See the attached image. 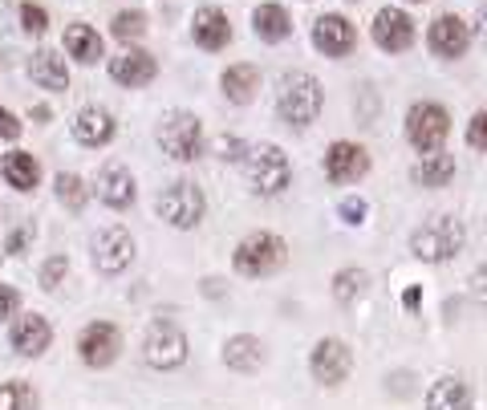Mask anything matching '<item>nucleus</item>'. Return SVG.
I'll return each instance as SVG.
<instances>
[{
  "mask_svg": "<svg viewBox=\"0 0 487 410\" xmlns=\"http://www.w3.org/2000/svg\"><path fill=\"white\" fill-rule=\"evenodd\" d=\"M77 353H82V362L90 370H106V366L118 362V353H122V334H118V325L110 321H90L82 334H77Z\"/></svg>",
  "mask_w": 487,
  "mask_h": 410,
  "instance_id": "obj_10",
  "label": "nucleus"
},
{
  "mask_svg": "<svg viewBox=\"0 0 487 410\" xmlns=\"http://www.w3.org/2000/svg\"><path fill=\"white\" fill-rule=\"evenodd\" d=\"M365 211H370V208H365L362 195H345L342 208H337V216H342L350 228H357V224H365Z\"/></svg>",
  "mask_w": 487,
  "mask_h": 410,
  "instance_id": "obj_35",
  "label": "nucleus"
},
{
  "mask_svg": "<svg viewBox=\"0 0 487 410\" xmlns=\"http://www.w3.org/2000/svg\"><path fill=\"white\" fill-rule=\"evenodd\" d=\"M134 195H138V187H134V175L126 171L122 162H106L102 171H98V200L106 208L126 211L134 203Z\"/></svg>",
  "mask_w": 487,
  "mask_h": 410,
  "instance_id": "obj_18",
  "label": "nucleus"
},
{
  "mask_svg": "<svg viewBox=\"0 0 487 410\" xmlns=\"http://www.w3.org/2000/svg\"><path fill=\"white\" fill-rule=\"evenodd\" d=\"M110 77H114L118 86H126V90H143V86H151L154 77H159V61H154V53H146V49L126 45L122 53L110 61Z\"/></svg>",
  "mask_w": 487,
  "mask_h": 410,
  "instance_id": "obj_15",
  "label": "nucleus"
},
{
  "mask_svg": "<svg viewBox=\"0 0 487 410\" xmlns=\"http://www.w3.org/2000/svg\"><path fill=\"white\" fill-rule=\"evenodd\" d=\"M419 301H422V288L419 285H411L406 293H402V305L411 309V313H419Z\"/></svg>",
  "mask_w": 487,
  "mask_h": 410,
  "instance_id": "obj_40",
  "label": "nucleus"
},
{
  "mask_svg": "<svg viewBox=\"0 0 487 410\" xmlns=\"http://www.w3.org/2000/svg\"><path fill=\"white\" fill-rule=\"evenodd\" d=\"M192 37H195V45L208 49V53H220V49H228L232 45V25H228V17H224V9H216V4H203V9H195Z\"/></svg>",
  "mask_w": 487,
  "mask_h": 410,
  "instance_id": "obj_17",
  "label": "nucleus"
},
{
  "mask_svg": "<svg viewBox=\"0 0 487 410\" xmlns=\"http://www.w3.org/2000/svg\"><path fill=\"white\" fill-rule=\"evenodd\" d=\"M187 334L175 321H154L143 337V362L151 370H179L187 362Z\"/></svg>",
  "mask_w": 487,
  "mask_h": 410,
  "instance_id": "obj_8",
  "label": "nucleus"
},
{
  "mask_svg": "<svg viewBox=\"0 0 487 410\" xmlns=\"http://www.w3.org/2000/svg\"><path fill=\"white\" fill-rule=\"evenodd\" d=\"M321 106H325V90H321V82H317L313 74H305V69H288V74H280V82H277L280 122L305 130V126H313L317 118H321Z\"/></svg>",
  "mask_w": 487,
  "mask_h": 410,
  "instance_id": "obj_1",
  "label": "nucleus"
},
{
  "mask_svg": "<svg viewBox=\"0 0 487 410\" xmlns=\"http://www.w3.org/2000/svg\"><path fill=\"white\" fill-rule=\"evenodd\" d=\"M285 260H288V244L280 236H272V232H252V236H244L236 244V252H232L236 272L248 280L272 277L277 268H285Z\"/></svg>",
  "mask_w": 487,
  "mask_h": 410,
  "instance_id": "obj_4",
  "label": "nucleus"
},
{
  "mask_svg": "<svg viewBox=\"0 0 487 410\" xmlns=\"http://www.w3.org/2000/svg\"><path fill=\"white\" fill-rule=\"evenodd\" d=\"M20 29L41 37V33L49 29V12L41 9V4H33V0H25V4H20Z\"/></svg>",
  "mask_w": 487,
  "mask_h": 410,
  "instance_id": "obj_33",
  "label": "nucleus"
},
{
  "mask_svg": "<svg viewBox=\"0 0 487 410\" xmlns=\"http://www.w3.org/2000/svg\"><path fill=\"white\" fill-rule=\"evenodd\" d=\"M365 285H370L365 268H342V272L334 277V301L337 305H354L357 296L365 293Z\"/></svg>",
  "mask_w": 487,
  "mask_h": 410,
  "instance_id": "obj_30",
  "label": "nucleus"
},
{
  "mask_svg": "<svg viewBox=\"0 0 487 410\" xmlns=\"http://www.w3.org/2000/svg\"><path fill=\"white\" fill-rule=\"evenodd\" d=\"M309 374H313L321 386H342L350 374H354V350L342 342V337H321L309 353Z\"/></svg>",
  "mask_w": 487,
  "mask_h": 410,
  "instance_id": "obj_9",
  "label": "nucleus"
},
{
  "mask_svg": "<svg viewBox=\"0 0 487 410\" xmlns=\"http://www.w3.org/2000/svg\"><path fill=\"white\" fill-rule=\"evenodd\" d=\"M17 305H20V293H17V288L0 285V321H9V317L17 313Z\"/></svg>",
  "mask_w": 487,
  "mask_h": 410,
  "instance_id": "obj_38",
  "label": "nucleus"
},
{
  "mask_svg": "<svg viewBox=\"0 0 487 410\" xmlns=\"http://www.w3.org/2000/svg\"><path fill=\"white\" fill-rule=\"evenodd\" d=\"M66 53L74 61H82V66H94V61H102V53H106V45H102V37H98V29H90V25H69L66 29Z\"/></svg>",
  "mask_w": 487,
  "mask_h": 410,
  "instance_id": "obj_26",
  "label": "nucleus"
},
{
  "mask_svg": "<svg viewBox=\"0 0 487 410\" xmlns=\"http://www.w3.org/2000/svg\"><path fill=\"white\" fill-rule=\"evenodd\" d=\"M66 272H69V260L66 256H49L45 264H41V288H49V293H53V288L66 280Z\"/></svg>",
  "mask_w": 487,
  "mask_h": 410,
  "instance_id": "obj_34",
  "label": "nucleus"
},
{
  "mask_svg": "<svg viewBox=\"0 0 487 410\" xmlns=\"http://www.w3.org/2000/svg\"><path fill=\"white\" fill-rule=\"evenodd\" d=\"M313 45L321 49L325 58H350L354 45H357V29L342 17V12H325V17H317V25H313Z\"/></svg>",
  "mask_w": 487,
  "mask_h": 410,
  "instance_id": "obj_16",
  "label": "nucleus"
},
{
  "mask_svg": "<svg viewBox=\"0 0 487 410\" xmlns=\"http://www.w3.org/2000/svg\"><path fill=\"white\" fill-rule=\"evenodd\" d=\"M220 86H224V98H228V102L248 106L252 98H256V90H260V69L252 66V61H236V66L224 69Z\"/></svg>",
  "mask_w": 487,
  "mask_h": 410,
  "instance_id": "obj_23",
  "label": "nucleus"
},
{
  "mask_svg": "<svg viewBox=\"0 0 487 410\" xmlns=\"http://www.w3.org/2000/svg\"><path fill=\"white\" fill-rule=\"evenodd\" d=\"M154 211H159L162 220L171 224L179 232H192L203 224V211H208V200H203L200 183L192 179H175L159 191V200H154Z\"/></svg>",
  "mask_w": 487,
  "mask_h": 410,
  "instance_id": "obj_5",
  "label": "nucleus"
},
{
  "mask_svg": "<svg viewBox=\"0 0 487 410\" xmlns=\"http://www.w3.org/2000/svg\"><path fill=\"white\" fill-rule=\"evenodd\" d=\"M110 29H114L118 41H126V45H130V41H138L146 33V17L138 9H126V12H118V17H114V25H110Z\"/></svg>",
  "mask_w": 487,
  "mask_h": 410,
  "instance_id": "obj_32",
  "label": "nucleus"
},
{
  "mask_svg": "<svg viewBox=\"0 0 487 410\" xmlns=\"http://www.w3.org/2000/svg\"><path fill=\"white\" fill-rule=\"evenodd\" d=\"M244 179L256 195H280L293 183V162L277 143H256L244 151Z\"/></svg>",
  "mask_w": 487,
  "mask_h": 410,
  "instance_id": "obj_3",
  "label": "nucleus"
},
{
  "mask_svg": "<svg viewBox=\"0 0 487 410\" xmlns=\"http://www.w3.org/2000/svg\"><path fill=\"white\" fill-rule=\"evenodd\" d=\"M0 171H4V179H9L12 191H33V187L41 183V162L33 159L29 151H12V154H4Z\"/></svg>",
  "mask_w": 487,
  "mask_h": 410,
  "instance_id": "obj_27",
  "label": "nucleus"
},
{
  "mask_svg": "<svg viewBox=\"0 0 487 410\" xmlns=\"http://www.w3.org/2000/svg\"><path fill=\"white\" fill-rule=\"evenodd\" d=\"M370 175V151L357 143H334L325 151V179L345 187V183H357Z\"/></svg>",
  "mask_w": 487,
  "mask_h": 410,
  "instance_id": "obj_13",
  "label": "nucleus"
},
{
  "mask_svg": "<svg viewBox=\"0 0 487 410\" xmlns=\"http://www.w3.org/2000/svg\"><path fill=\"white\" fill-rule=\"evenodd\" d=\"M467 146H475V151H487V110H479V114L471 118V126H467Z\"/></svg>",
  "mask_w": 487,
  "mask_h": 410,
  "instance_id": "obj_37",
  "label": "nucleus"
},
{
  "mask_svg": "<svg viewBox=\"0 0 487 410\" xmlns=\"http://www.w3.org/2000/svg\"><path fill=\"white\" fill-rule=\"evenodd\" d=\"M53 191H58V203H61V208H69V211H82V208H86V200H90L86 183L77 179V175H66V171L53 179Z\"/></svg>",
  "mask_w": 487,
  "mask_h": 410,
  "instance_id": "obj_31",
  "label": "nucleus"
},
{
  "mask_svg": "<svg viewBox=\"0 0 487 410\" xmlns=\"http://www.w3.org/2000/svg\"><path fill=\"white\" fill-rule=\"evenodd\" d=\"M467 293H471V301H475L479 309H487V264H479L475 272H471Z\"/></svg>",
  "mask_w": 487,
  "mask_h": 410,
  "instance_id": "obj_36",
  "label": "nucleus"
},
{
  "mask_svg": "<svg viewBox=\"0 0 487 410\" xmlns=\"http://www.w3.org/2000/svg\"><path fill=\"white\" fill-rule=\"evenodd\" d=\"M370 33H373V45L382 49V53H406V49L414 45V20L402 9H394V4L378 9Z\"/></svg>",
  "mask_w": 487,
  "mask_h": 410,
  "instance_id": "obj_14",
  "label": "nucleus"
},
{
  "mask_svg": "<svg viewBox=\"0 0 487 410\" xmlns=\"http://www.w3.org/2000/svg\"><path fill=\"white\" fill-rule=\"evenodd\" d=\"M427 410H475V394L459 374H443L439 382H430Z\"/></svg>",
  "mask_w": 487,
  "mask_h": 410,
  "instance_id": "obj_21",
  "label": "nucleus"
},
{
  "mask_svg": "<svg viewBox=\"0 0 487 410\" xmlns=\"http://www.w3.org/2000/svg\"><path fill=\"white\" fill-rule=\"evenodd\" d=\"M159 146L175 162H195L203 154V122L187 110H171L159 122Z\"/></svg>",
  "mask_w": 487,
  "mask_h": 410,
  "instance_id": "obj_6",
  "label": "nucleus"
},
{
  "mask_svg": "<svg viewBox=\"0 0 487 410\" xmlns=\"http://www.w3.org/2000/svg\"><path fill=\"white\" fill-rule=\"evenodd\" d=\"M0 138H20V122H17V114H9V110H0Z\"/></svg>",
  "mask_w": 487,
  "mask_h": 410,
  "instance_id": "obj_39",
  "label": "nucleus"
},
{
  "mask_svg": "<svg viewBox=\"0 0 487 410\" xmlns=\"http://www.w3.org/2000/svg\"><path fill=\"white\" fill-rule=\"evenodd\" d=\"M467 244V228L459 216H430L427 224H419L411 236V252L427 264H443V260H455Z\"/></svg>",
  "mask_w": 487,
  "mask_h": 410,
  "instance_id": "obj_2",
  "label": "nucleus"
},
{
  "mask_svg": "<svg viewBox=\"0 0 487 410\" xmlns=\"http://www.w3.org/2000/svg\"><path fill=\"white\" fill-rule=\"evenodd\" d=\"M29 77L37 82L41 90H69V69H66V58L53 53V49H37L29 61Z\"/></svg>",
  "mask_w": 487,
  "mask_h": 410,
  "instance_id": "obj_25",
  "label": "nucleus"
},
{
  "mask_svg": "<svg viewBox=\"0 0 487 410\" xmlns=\"http://www.w3.org/2000/svg\"><path fill=\"white\" fill-rule=\"evenodd\" d=\"M224 366L236 374H256L264 366V342L252 334H236L224 342Z\"/></svg>",
  "mask_w": 487,
  "mask_h": 410,
  "instance_id": "obj_22",
  "label": "nucleus"
},
{
  "mask_svg": "<svg viewBox=\"0 0 487 410\" xmlns=\"http://www.w3.org/2000/svg\"><path fill=\"white\" fill-rule=\"evenodd\" d=\"M114 114L102 110V106H86V110H77L74 114V138L82 146H106L114 138Z\"/></svg>",
  "mask_w": 487,
  "mask_h": 410,
  "instance_id": "obj_20",
  "label": "nucleus"
},
{
  "mask_svg": "<svg viewBox=\"0 0 487 410\" xmlns=\"http://www.w3.org/2000/svg\"><path fill=\"white\" fill-rule=\"evenodd\" d=\"M252 33L260 41H268V45H280V41L293 37V17H288L285 4H260L252 12Z\"/></svg>",
  "mask_w": 487,
  "mask_h": 410,
  "instance_id": "obj_24",
  "label": "nucleus"
},
{
  "mask_svg": "<svg viewBox=\"0 0 487 410\" xmlns=\"http://www.w3.org/2000/svg\"><path fill=\"white\" fill-rule=\"evenodd\" d=\"M0 410H41V398L29 382H0Z\"/></svg>",
  "mask_w": 487,
  "mask_h": 410,
  "instance_id": "obj_29",
  "label": "nucleus"
},
{
  "mask_svg": "<svg viewBox=\"0 0 487 410\" xmlns=\"http://www.w3.org/2000/svg\"><path fill=\"white\" fill-rule=\"evenodd\" d=\"M94 268L98 272H106V277H118V272H126L134 260V236L126 228H102L94 236Z\"/></svg>",
  "mask_w": 487,
  "mask_h": 410,
  "instance_id": "obj_11",
  "label": "nucleus"
},
{
  "mask_svg": "<svg viewBox=\"0 0 487 410\" xmlns=\"http://www.w3.org/2000/svg\"><path fill=\"white\" fill-rule=\"evenodd\" d=\"M427 45L435 58L443 61H455L467 53L471 45V29H467V20L455 17V12H443V17L430 20V29H427Z\"/></svg>",
  "mask_w": 487,
  "mask_h": 410,
  "instance_id": "obj_12",
  "label": "nucleus"
},
{
  "mask_svg": "<svg viewBox=\"0 0 487 410\" xmlns=\"http://www.w3.org/2000/svg\"><path fill=\"white\" fill-rule=\"evenodd\" d=\"M414 4H419V0H414Z\"/></svg>",
  "mask_w": 487,
  "mask_h": 410,
  "instance_id": "obj_42",
  "label": "nucleus"
},
{
  "mask_svg": "<svg viewBox=\"0 0 487 410\" xmlns=\"http://www.w3.org/2000/svg\"><path fill=\"white\" fill-rule=\"evenodd\" d=\"M447 134H451L447 106H439V102H414L411 106V114H406V138H411V146L419 154L443 151Z\"/></svg>",
  "mask_w": 487,
  "mask_h": 410,
  "instance_id": "obj_7",
  "label": "nucleus"
},
{
  "mask_svg": "<svg viewBox=\"0 0 487 410\" xmlns=\"http://www.w3.org/2000/svg\"><path fill=\"white\" fill-rule=\"evenodd\" d=\"M455 179V154L447 151H427L422 162L414 167V183L419 187H447Z\"/></svg>",
  "mask_w": 487,
  "mask_h": 410,
  "instance_id": "obj_28",
  "label": "nucleus"
},
{
  "mask_svg": "<svg viewBox=\"0 0 487 410\" xmlns=\"http://www.w3.org/2000/svg\"><path fill=\"white\" fill-rule=\"evenodd\" d=\"M12 350L20 353V358H41V353L49 350V342H53V325L45 321L41 313H25L12 321Z\"/></svg>",
  "mask_w": 487,
  "mask_h": 410,
  "instance_id": "obj_19",
  "label": "nucleus"
},
{
  "mask_svg": "<svg viewBox=\"0 0 487 410\" xmlns=\"http://www.w3.org/2000/svg\"><path fill=\"white\" fill-rule=\"evenodd\" d=\"M475 25H479V29H475V37H479V41H483V45H487V4H483V9H479Z\"/></svg>",
  "mask_w": 487,
  "mask_h": 410,
  "instance_id": "obj_41",
  "label": "nucleus"
}]
</instances>
